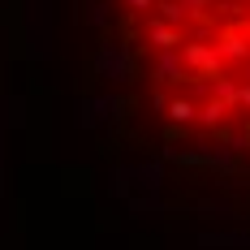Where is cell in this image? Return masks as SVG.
<instances>
[{
	"label": "cell",
	"mask_w": 250,
	"mask_h": 250,
	"mask_svg": "<svg viewBox=\"0 0 250 250\" xmlns=\"http://www.w3.org/2000/svg\"><path fill=\"white\" fill-rule=\"evenodd\" d=\"M82 117L125 199L250 220V0H78Z\"/></svg>",
	"instance_id": "obj_1"
}]
</instances>
